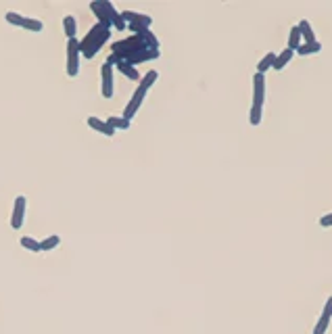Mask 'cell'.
Segmentation results:
<instances>
[{
  "label": "cell",
  "instance_id": "cell-1",
  "mask_svg": "<svg viewBox=\"0 0 332 334\" xmlns=\"http://www.w3.org/2000/svg\"><path fill=\"white\" fill-rule=\"evenodd\" d=\"M111 54L117 61H126L128 65H138V63H146V61H157L161 56V50H150L138 36H130L124 38L111 46Z\"/></svg>",
  "mask_w": 332,
  "mask_h": 334
},
{
  "label": "cell",
  "instance_id": "cell-2",
  "mask_svg": "<svg viewBox=\"0 0 332 334\" xmlns=\"http://www.w3.org/2000/svg\"><path fill=\"white\" fill-rule=\"evenodd\" d=\"M111 40V29L101 25V23H94L90 27V32L86 34V38L80 42V50H82V56L84 58H94V54H99V50Z\"/></svg>",
  "mask_w": 332,
  "mask_h": 334
},
{
  "label": "cell",
  "instance_id": "cell-3",
  "mask_svg": "<svg viewBox=\"0 0 332 334\" xmlns=\"http://www.w3.org/2000/svg\"><path fill=\"white\" fill-rule=\"evenodd\" d=\"M263 103H265V75L255 73L253 75V105L249 111V124L259 126L263 117Z\"/></svg>",
  "mask_w": 332,
  "mask_h": 334
},
{
  "label": "cell",
  "instance_id": "cell-4",
  "mask_svg": "<svg viewBox=\"0 0 332 334\" xmlns=\"http://www.w3.org/2000/svg\"><path fill=\"white\" fill-rule=\"evenodd\" d=\"M80 61H82V50H80L77 38L67 40V75L69 77H77V73H80Z\"/></svg>",
  "mask_w": 332,
  "mask_h": 334
},
{
  "label": "cell",
  "instance_id": "cell-5",
  "mask_svg": "<svg viewBox=\"0 0 332 334\" xmlns=\"http://www.w3.org/2000/svg\"><path fill=\"white\" fill-rule=\"evenodd\" d=\"M146 92L148 90L142 86V84H138V88H136V92L132 94V99L128 101V105H126V109H124V119H128V121H132V117L138 113V109H140V105H142V101H144V96H146Z\"/></svg>",
  "mask_w": 332,
  "mask_h": 334
},
{
  "label": "cell",
  "instance_id": "cell-6",
  "mask_svg": "<svg viewBox=\"0 0 332 334\" xmlns=\"http://www.w3.org/2000/svg\"><path fill=\"white\" fill-rule=\"evenodd\" d=\"M25 211H27V199L23 194H19L13 203V213H11V228L13 230H21L23 220H25Z\"/></svg>",
  "mask_w": 332,
  "mask_h": 334
},
{
  "label": "cell",
  "instance_id": "cell-7",
  "mask_svg": "<svg viewBox=\"0 0 332 334\" xmlns=\"http://www.w3.org/2000/svg\"><path fill=\"white\" fill-rule=\"evenodd\" d=\"M99 3H101V7L105 9V13H107V17H109V21H111V29H117V32H124V29H128L126 21L122 19V13L115 9L113 3H109V0H99Z\"/></svg>",
  "mask_w": 332,
  "mask_h": 334
},
{
  "label": "cell",
  "instance_id": "cell-8",
  "mask_svg": "<svg viewBox=\"0 0 332 334\" xmlns=\"http://www.w3.org/2000/svg\"><path fill=\"white\" fill-rule=\"evenodd\" d=\"M101 94L105 96V99H113V94H115V80H113V67L111 65H107V63H103V69H101Z\"/></svg>",
  "mask_w": 332,
  "mask_h": 334
},
{
  "label": "cell",
  "instance_id": "cell-9",
  "mask_svg": "<svg viewBox=\"0 0 332 334\" xmlns=\"http://www.w3.org/2000/svg\"><path fill=\"white\" fill-rule=\"evenodd\" d=\"M122 19L126 21V25H140V27H150L153 17H148L146 13H138V11H119Z\"/></svg>",
  "mask_w": 332,
  "mask_h": 334
},
{
  "label": "cell",
  "instance_id": "cell-10",
  "mask_svg": "<svg viewBox=\"0 0 332 334\" xmlns=\"http://www.w3.org/2000/svg\"><path fill=\"white\" fill-rule=\"evenodd\" d=\"M330 320H332V297H328V301H326L324 311H322V316H320V320H318V324L314 328V334H326V330L330 326Z\"/></svg>",
  "mask_w": 332,
  "mask_h": 334
},
{
  "label": "cell",
  "instance_id": "cell-11",
  "mask_svg": "<svg viewBox=\"0 0 332 334\" xmlns=\"http://www.w3.org/2000/svg\"><path fill=\"white\" fill-rule=\"evenodd\" d=\"M86 121H88V128H92L94 132H99V134H103V136H107V138L115 136V130L107 124L105 119H99V117H94V115H90Z\"/></svg>",
  "mask_w": 332,
  "mask_h": 334
},
{
  "label": "cell",
  "instance_id": "cell-12",
  "mask_svg": "<svg viewBox=\"0 0 332 334\" xmlns=\"http://www.w3.org/2000/svg\"><path fill=\"white\" fill-rule=\"evenodd\" d=\"M113 69H117L119 73H124V75H126L128 80H132V82H138V80H140V73H138V69H136V67H132V65H128L126 61H115Z\"/></svg>",
  "mask_w": 332,
  "mask_h": 334
},
{
  "label": "cell",
  "instance_id": "cell-13",
  "mask_svg": "<svg viewBox=\"0 0 332 334\" xmlns=\"http://www.w3.org/2000/svg\"><path fill=\"white\" fill-rule=\"evenodd\" d=\"M297 27H299V32H301V38L305 40L303 44H314V42H318V38H316V34H314V27H311V23H309L307 19H303Z\"/></svg>",
  "mask_w": 332,
  "mask_h": 334
},
{
  "label": "cell",
  "instance_id": "cell-14",
  "mask_svg": "<svg viewBox=\"0 0 332 334\" xmlns=\"http://www.w3.org/2000/svg\"><path fill=\"white\" fill-rule=\"evenodd\" d=\"M295 56V50H290V48H284L280 54H276V61H274V67L271 69H276V71H282L288 63H290V58Z\"/></svg>",
  "mask_w": 332,
  "mask_h": 334
},
{
  "label": "cell",
  "instance_id": "cell-15",
  "mask_svg": "<svg viewBox=\"0 0 332 334\" xmlns=\"http://www.w3.org/2000/svg\"><path fill=\"white\" fill-rule=\"evenodd\" d=\"M63 29H65L67 40L77 38V21H75L73 15H65V19H63Z\"/></svg>",
  "mask_w": 332,
  "mask_h": 334
},
{
  "label": "cell",
  "instance_id": "cell-16",
  "mask_svg": "<svg viewBox=\"0 0 332 334\" xmlns=\"http://www.w3.org/2000/svg\"><path fill=\"white\" fill-rule=\"evenodd\" d=\"M274 61H276V52H267L259 63H257V73H261V75H265L267 73V69H271L274 67Z\"/></svg>",
  "mask_w": 332,
  "mask_h": 334
},
{
  "label": "cell",
  "instance_id": "cell-17",
  "mask_svg": "<svg viewBox=\"0 0 332 334\" xmlns=\"http://www.w3.org/2000/svg\"><path fill=\"white\" fill-rule=\"evenodd\" d=\"M107 124L117 132V130H130V126H132V121H128V119H124V117H115V115H111V117H107L105 119Z\"/></svg>",
  "mask_w": 332,
  "mask_h": 334
},
{
  "label": "cell",
  "instance_id": "cell-18",
  "mask_svg": "<svg viewBox=\"0 0 332 334\" xmlns=\"http://www.w3.org/2000/svg\"><path fill=\"white\" fill-rule=\"evenodd\" d=\"M19 245H21L25 251H29V253H42V251H40V242H38L36 238H32V236H21Z\"/></svg>",
  "mask_w": 332,
  "mask_h": 334
},
{
  "label": "cell",
  "instance_id": "cell-19",
  "mask_svg": "<svg viewBox=\"0 0 332 334\" xmlns=\"http://www.w3.org/2000/svg\"><path fill=\"white\" fill-rule=\"evenodd\" d=\"M21 27L27 29V32L38 34V32H42V29H44V23H42L40 19H34V17H25L23 23H21Z\"/></svg>",
  "mask_w": 332,
  "mask_h": 334
},
{
  "label": "cell",
  "instance_id": "cell-20",
  "mask_svg": "<svg viewBox=\"0 0 332 334\" xmlns=\"http://www.w3.org/2000/svg\"><path fill=\"white\" fill-rule=\"evenodd\" d=\"M58 245H61V236H58V234H50V236H46V238L40 242V251H52V249H56Z\"/></svg>",
  "mask_w": 332,
  "mask_h": 334
},
{
  "label": "cell",
  "instance_id": "cell-21",
  "mask_svg": "<svg viewBox=\"0 0 332 334\" xmlns=\"http://www.w3.org/2000/svg\"><path fill=\"white\" fill-rule=\"evenodd\" d=\"M322 50V44L320 42H314V44H301L295 52L301 54V56H307V54H318Z\"/></svg>",
  "mask_w": 332,
  "mask_h": 334
},
{
  "label": "cell",
  "instance_id": "cell-22",
  "mask_svg": "<svg viewBox=\"0 0 332 334\" xmlns=\"http://www.w3.org/2000/svg\"><path fill=\"white\" fill-rule=\"evenodd\" d=\"M299 46H301V32H299V27L295 25V27H290V34H288V44H286V48L297 50Z\"/></svg>",
  "mask_w": 332,
  "mask_h": 334
},
{
  "label": "cell",
  "instance_id": "cell-23",
  "mask_svg": "<svg viewBox=\"0 0 332 334\" xmlns=\"http://www.w3.org/2000/svg\"><path fill=\"white\" fill-rule=\"evenodd\" d=\"M157 77H159V73H157L155 69H150V71H148V73H146V75L140 80V84H142L146 90H150V88H153V84L157 82Z\"/></svg>",
  "mask_w": 332,
  "mask_h": 334
},
{
  "label": "cell",
  "instance_id": "cell-24",
  "mask_svg": "<svg viewBox=\"0 0 332 334\" xmlns=\"http://www.w3.org/2000/svg\"><path fill=\"white\" fill-rule=\"evenodd\" d=\"M5 19H7V23H11V25H17V27H21V23H23V15H19V13H15V11H9L7 15H5Z\"/></svg>",
  "mask_w": 332,
  "mask_h": 334
},
{
  "label": "cell",
  "instance_id": "cell-25",
  "mask_svg": "<svg viewBox=\"0 0 332 334\" xmlns=\"http://www.w3.org/2000/svg\"><path fill=\"white\" fill-rule=\"evenodd\" d=\"M320 226L322 228H332V213H326L324 218H320Z\"/></svg>",
  "mask_w": 332,
  "mask_h": 334
}]
</instances>
